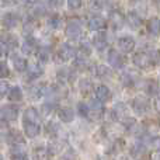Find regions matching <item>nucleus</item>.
<instances>
[{"instance_id":"obj_1","label":"nucleus","mask_w":160,"mask_h":160,"mask_svg":"<svg viewBox=\"0 0 160 160\" xmlns=\"http://www.w3.org/2000/svg\"><path fill=\"white\" fill-rule=\"evenodd\" d=\"M132 61H133V63H135V66L141 68V69H149V68L153 66L150 55L146 51H139V52L133 53Z\"/></svg>"},{"instance_id":"obj_2","label":"nucleus","mask_w":160,"mask_h":160,"mask_svg":"<svg viewBox=\"0 0 160 160\" xmlns=\"http://www.w3.org/2000/svg\"><path fill=\"white\" fill-rule=\"evenodd\" d=\"M65 34H66L68 38L70 39H76L80 37L82 34V22L78 18H72L68 21L66 28H65Z\"/></svg>"},{"instance_id":"obj_3","label":"nucleus","mask_w":160,"mask_h":160,"mask_svg":"<svg viewBox=\"0 0 160 160\" xmlns=\"http://www.w3.org/2000/svg\"><path fill=\"white\" fill-rule=\"evenodd\" d=\"M149 105H150V102L146 96H136L132 101V108L138 115L146 114L148 110H149Z\"/></svg>"},{"instance_id":"obj_4","label":"nucleus","mask_w":160,"mask_h":160,"mask_svg":"<svg viewBox=\"0 0 160 160\" xmlns=\"http://www.w3.org/2000/svg\"><path fill=\"white\" fill-rule=\"evenodd\" d=\"M76 56V51L69 44H63L56 51V59L59 62H69Z\"/></svg>"},{"instance_id":"obj_5","label":"nucleus","mask_w":160,"mask_h":160,"mask_svg":"<svg viewBox=\"0 0 160 160\" xmlns=\"http://www.w3.org/2000/svg\"><path fill=\"white\" fill-rule=\"evenodd\" d=\"M107 62L110 66H112L114 69H121L125 63V59L118 51L115 49H110L107 53Z\"/></svg>"},{"instance_id":"obj_6","label":"nucleus","mask_w":160,"mask_h":160,"mask_svg":"<svg viewBox=\"0 0 160 160\" xmlns=\"http://www.w3.org/2000/svg\"><path fill=\"white\" fill-rule=\"evenodd\" d=\"M22 129H24V133L27 138L34 139L41 133V127H39L38 122L34 121H24L22 122Z\"/></svg>"},{"instance_id":"obj_7","label":"nucleus","mask_w":160,"mask_h":160,"mask_svg":"<svg viewBox=\"0 0 160 160\" xmlns=\"http://www.w3.org/2000/svg\"><path fill=\"white\" fill-rule=\"evenodd\" d=\"M18 107L14 104H7L4 107H2V117L6 121H16L18 118Z\"/></svg>"},{"instance_id":"obj_8","label":"nucleus","mask_w":160,"mask_h":160,"mask_svg":"<svg viewBox=\"0 0 160 160\" xmlns=\"http://www.w3.org/2000/svg\"><path fill=\"white\" fill-rule=\"evenodd\" d=\"M117 45H118L119 51L124 53H129L132 52L133 49H135V39L132 38V37H121V38L118 39V42H117Z\"/></svg>"},{"instance_id":"obj_9","label":"nucleus","mask_w":160,"mask_h":160,"mask_svg":"<svg viewBox=\"0 0 160 160\" xmlns=\"http://www.w3.org/2000/svg\"><path fill=\"white\" fill-rule=\"evenodd\" d=\"M131 156L135 160H148L149 158V152H148L146 146L142 143H135L131 148Z\"/></svg>"},{"instance_id":"obj_10","label":"nucleus","mask_w":160,"mask_h":160,"mask_svg":"<svg viewBox=\"0 0 160 160\" xmlns=\"http://www.w3.org/2000/svg\"><path fill=\"white\" fill-rule=\"evenodd\" d=\"M20 22V17L16 13H6L2 18V24L4 28L11 30V28H16Z\"/></svg>"},{"instance_id":"obj_11","label":"nucleus","mask_w":160,"mask_h":160,"mask_svg":"<svg viewBox=\"0 0 160 160\" xmlns=\"http://www.w3.org/2000/svg\"><path fill=\"white\" fill-rule=\"evenodd\" d=\"M108 22H110V25L114 30H119V28H122V25H124V22H125V17L122 16V13L118 10L111 11Z\"/></svg>"},{"instance_id":"obj_12","label":"nucleus","mask_w":160,"mask_h":160,"mask_svg":"<svg viewBox=\"0 0 160 160\" xmlns=\"http://www.w3.org/2000/svg\"><path fill=\"white\" fill-rule=\"evenodd\" d=\"M94 94H96V98L100 100L101 102H107L111 100V90L104 84L97 86V87L94 88Z\"/></svg>"},{"instance_id":"obj_13","label":"nucleus","mask_w":160,"mask_h":160,"mask_svg":"<svg viewBox=\"0 0 160 160\" xmlns=\"http://www.w3.org/2000/svg\"><path fill=\"white\" fill-rule=\"evenodd\" d=\"M107 27V21L101 16H94L88 20V28L91 31H102Z\"/></svg>"},{"instance_id":"obj_14","label":"nucleus","mask_w":160,"mask_h":160,"mask_svg":"<svg viewBox=\"0 0 160 160\" xmlns=\"http://www.w3.org/2000/svg\"><path fill=\"white\" fill-rule=\"evenodd\" d=\"M112 114H114V117L121 122L127 121V119L129 118V117H128V108L125 107V104H122V102H118V104L114 105Z\"/></svg>"},{"instance_id":"obj_15","label":"nucleus","mask_w":160,"mask_h":160,"mask_svg":"<svg viewBox=\"0 0 160 160\" xmlns=\"http://www.w3.org/2000/svg\"><path fill=\"white\" fill-rule=\"evenodd\" d=\"M11 62H13V66L17 72H25V70L28 69V62L20 55L13 53V55H11Z\"/></svg>"},{"instance_id":"obj_16","label":"nucleus","mask_w":160,"mask_h":160,"mask_svg":"<svg viewBox=\"0 0 160 160\" xmlns=\"http://www.w3.org/2000/svg\"><path fill=\"white\" fill-rule=\"evenodd\" d=\"M58 117L62 122L68 124V122H72L73 118H75V111L69 107H63V108H59L58 111Z\"/></svg>"},{"instance_id":"obj_17","label":"nucleus","mask_w":160,"mask_h":160,"mask_svg":"<svg viewBox=\"0 0 160 160\" xmlns=\"http://www.w3.org/2000/svg\"><path fill=\"white\" fill-rule=\"evenodd\" d=\"M127 22H128V25H129L131 28L138 30V28L142 25V18H141V16H139L136 11H129L128 16H127Z\"/></svg>"},{"instance_id":"obj_18","label":"nucleus","mask_w":160,"mask_h":160,"mask_svg":"<svg viewBox=\"0 0 160 160\" xmlns=\"http://www.w3.org/2000/svg\"><path fill=\"white\" fill-rule=\"evenodd\" d=\"M148 32L152 37H159L160 35V20L158 17H152V18L148 21Z\"/></svg>"},{"instance_id":"obj_19","label":"nucleus","mask_w":160,"mask_h":160,"mask_svg":"<svg viewBox=\"0 0 160 160\" xmlns=\"http://www.w3.org/2000/svg\"><path fill=\"white\" fill-rule=\"evenodd\" d=\"M93 44H94V47H96L98 51L105 49V48H107V44H108L105 32H102V31H97V35L94 37Z\"/></svg>"},{"instance_id":"obj_20","label":"nucleus","mask_w":160,"mask_h":160,"mask_svg":"<svg viewBox=\"0 0 160 160\" xmlns=\"http://www.w3.org/2000/svg\"><path fill=\"white\" fill-rule=\"evenodd\" d=\"M8 100L10 101H13V102H18V101H21L22 100V90H21V87H18V86H14V87H11L10 88V91H8Z\"/></svg>"},{"instance_id":"obj_21","label":"nucleus","mask_w":160,"mask_h":160,"mask_svg":"<svg viewBox=\"0 0 160 160\" xmlns=\"http://www.w3.org/2000/svg\"><path fill=\"white\" fill-rule=\"evenodd\" d=\"M37 58H38V62L42 65L48 63L51 59V49L48 47H42L38 49V53H37Z\"/></svg>"},{"instance_id":"obj_22","label":"nucleus","mask_w":160,"mask_h":160,"mask_svg":"<svg viewBox=\"0 0 160 160\" xmlns=\"http://www.w3.org/2000/svg\"><path fill=\"white\" fill-rule=\"evenodd\" d=\"M35 48H37L35 39H34L32 37H28V38L24 41V44H22L21 51L25 53V55H30V53H32L34 51H35Z\"/></svg>"},{"instance_id":"obj_23","label":"nucleus","mask_w":160,"mask_h":160,"mask_svg":"<svg viewBox=\"0 0 160 160\" xmlns=\"http://www.w3.org/2000/svg\"><path fill=\"white\" fill-rule=\"evenodd\" d=\"M51 155H52V153H51L49 150L44 149V148H39V149L34 150L32 158H34V160H49Z\"/></svg>"},{"instance_id":"obj_24","label":"nucleus","mask_w":160,"mask_h":160,"mask_svg":"<svg viewBox=\"0 0 160 160\" xmlns=\"http://www.w3.org/2000/svg\"><path fill=\"white\" fill-rule=\"evenodd\" d=\"M24 121H34V122H37V119H38V111L35 110V108H32V107H30V108H27V110L24 111Z\"/></svg>"},{"instance_id":"obj_25","label":"nucleus","mask_w":160,"mask_h":160,"mask_svg":"<svg viewBox=\"0 0 160 160\" xmlns=\"http://www.w3.org/2000/svg\"><path fill=\"white\" fill-rule=\"evenodd\" d=\"M146 91L149 96H158L159 94V86H158V82L156 80H148L146 83Z\"/></svg>"},{"instance_id":"obj_26","label":"nucleus","mask_w":160,"mask_h":160,"mask_svg":"<svg viewBox=\"0 0 160 160\" xmlns=\"http://www.w3.org/2000/svg\"><path fill=\"white\" fill-rule=\"evenodd\" d=\"M111 75V72L108 70L107 66H104V65H98V66L96 68V76L97 78H108V76Z\"/></svg>"},{"instance_id":"obj_27","label":"nucleus","mask_w":160,"mask_h":160,"mask_svg":"<svg viewBox=\"0 0 160 160\" xmlns=\"http://www.w3.org/2000/svg\"><path fill=\"white\" fill-rule=\"evenodd\" d=\"M10 76V68L7 62L0 61V79H7Z\"/></svg>"},{"instance_id":"obj_28","label":"nucleus","mask_w":160,"mask_h":160,"mask_svg":"<svg viewBox=\"0 0 160 160\" xmlns=\"http://www.w3.org/2000/svg\"><path fill=\"white\" fill-rule=\"evenodd\" d=\"M41 73H42L41 68L37 66V65H34V66H31L30 70H28V79H30V80L37 79V78H39V75H41Z\"/></svg>"},{"instance_id":"obj_29","label":"nucleus","mask_w":160,"mask_h":160,"mask_svg":"<svg viewBox=\"0 0 160 160\" xmlns=\"http://www.w3.org/2000/svg\"><path fill=\"white\" fill-rule=\"evenodd\" d=\"M90 53H91L90 47H88V45L82 44V47L79 48V52H78V56H79V58H87V56H90Z\"/></svg>"},{"instance_id":"obj_30","label":"nucleus","mask_w":160,"mask_h":160,"mask_svg":"<svg viewBox=\"0 0 160 160\" xmlns=\"http://www.w3.org/2000/svg\"><path fill=\"white\" fill-rule=\"evenodd\" d=\"M149 55H150V59H152L153 66H156V65L160 62V51L159 49H152V51H149Z\"/></svg>"},{"instance_id":"obj_31","label":"nucleus","mask_w":160,"mask_h":160,"mask_svg":"<svg viewBox=\"0 0 160 160\" xmlns=\"http://www.w3.org/2000/svg\"><path fill=\"white\" fill-rule=\"evenodd\" d=\"M10 91V84L6 82H0V98H4Z\"/></svg>"},{"instance_id":"obj_32","label":"nucleus","mask_w":160,"mask_h":160,"mask_svg":"<svg viewBox=\"0 0 160 160\" xmlns=\"http://www.w3.org/2000/svg\"><path fill=\"white\" fill-rule=\"evenodd\" d=\"M3 37H4L3 39H4V42L7 44V47L8 45H10V47H16L17 45V38L14 35H11V34H4Z\"/></svg>"},{"instance_id":"obj_33","label":"nucleus","mask_w":160,"mask_h":160,"mask_svg":"<svg viewBox=\"0 0 160 160\" xmlns=\"http://www.w3.org/2000/svg\"><path fill=\"white\" fill-rule=\"evenodd\" d=\"M59 131V127L58 124H55V122H48L47 124V132L49 133V135H56V132Z\"/></svg>"},{"instance_id":"obj_34","label":"nucleus","mask_w":160,"mask_h":160,"mask_svg":"<svg viewBox=\"0 0 160 160\" xmlns=\"http://www.w3.org/2000/svg\"><path fill=\"white\" fill-rule=\"evenodd\" d=\"M82 0H68V7L70 10H79L82 7Z\"/></svg>"},{"instance_id":"obj_35","label":"nucleus","mask_w":160,"mask_h":160,"mask_svg":"<svg viewBox=\"0 0 160 160\" xmlns=\"http://www.w3.org/2000/svg\"><path fill=\"white\" fill-rule=\"evenodd\" d=\"M48 25H49L51 28H58L59 25H61V18H59L58 16L51 17V18L48 20Z\"/></svg>"},{"instance_id":"obj_36","label":"nucleus","mask_w":160,"mask_h":160,"mask_svg":"<svg viewBox=\"0 0 160 160\" xmlns=\"http://www.w3.org/2000/svg\"><path fill=\"white\" fill-rule=\"evenodd\" d=\"M145 127H146V131H149V132H155V131L159 129V124H153L152 119L145 122Z\"/></svg>"},{"instance_id":"obj_37","label":"nucleus","mask_w":160,"mask_h":160,"mask_svg":"<svg viewBox=\"0 0 160 160\" xmlns=\"http://www.w3.org/2000/svg\"><path fill=\"white\" fill-rule=\"evenodd\" d=\"M52 111H53V107L51 104H44V105H42V108H41L42 115H49Z\"/></svg>"},{"instance_id":"obj_38","label":"nucleus","mask_w":160,"mask_h":160,"mask_svg":"<svg viewBox=\"0 0 160 160\" xmlns=\"http://www.w3.org/2000/svg\"><path fill=\"white\" fill-rule=\"evenodd\" d=\"M101 7H102L101 0H91V3H90L91 10H101Z\"/></svg>"},{"instance_id":"obj_39","label":"nucleus","mask_w":160,"mask_h":160,"mask_svg":"<svg viewBox=\"0 0 160 160\" xmlns=\"http://www.w3.org/2000/svg\"><path fill=\"white\" fill-rule=\"evenodd\" d=\"M48 2H49V6L52 8H59V7H62V6H63L65 0H48Z\"/></svg>"},{"instance_id":"obj_40","label":"nucleus","mask_w":160,"mask_h":160,"mask_svg":"<svg viewBox=\"0 0 160 160\" xmlns=\"http://www.w3.org/2000/svg\"><path fill=\"white\" fill-rule=\"evenodd\" d=\"M78 107H79V112L82 114L83 117H87V114H88V105H86V104H83V102H80Z\"/></svg>"},{"instance_id":"obj_41","label":"nucleus","mask_w":160,"mask_h":160,"mask_svg":"<svg viewBox=\"0 0 160 160\" xmlns=\"http://www.w3.org/2000/svg\"><path fill=\"white\" fill-rule=\"evenodd\" d=\"M11 160H28V156L25 155L24 152H20V153H14Z\"/></svg>"},{"instance_id":"obj_42","label":"nucleus","mask_w":160,"mask_h":160,"mask_svg":"<svg viewBox=\"0 0 160 160\" xmlns=\"http://www.w3.org/2000/svg\"><path fill=\"white\" fill-rule=\"evenodd\" d=\"M7 44L6 42H3V41H0V58L2 56H4L6 53H7Z\"/></svg>"},{"instance_id":"obj_43","label":"nucleus","mask_w":160,"mask_h":160,"mask_svg":"<svg viewBox=\"0 0 160 160\" xmlns=\"http://www.w3.org/2000/svg\"><path fill=\"white\" fill-rule=\"evenodd\" d=\"M152 146L155 148L156 150H160V138H156L152 141Z\"/></svg>"},{"instance_id":"obj_44","label":"nucleus","mask_w":160,"mask_h":160,"mask_svg":"<svg viewBox=\"0 0 160 160\" xmlns=\"http://www.w3.org/2000/svg\"><path fill=\"white\" fill-rule=\"evenodd\" d=\"M155 108H156L158 112H160V96H158L156 100H155Z\"/></svg>"},{"instance_id":"obj_45","label":"nucleus","mask_w":160,"mask_h":160,"mask_svg":"<svg viewBox=\"0 0 160 160\" xmlns=\"http://www.w3.org/2000/svg\"><path fill=\"white\" fill-rule=\"evenodd\" d=\"M152 160H160V152H156L152 155Z\"/></svg>"},{"instance_id":"obj_46","label":"nucleus","mask_w":160,"mask_h":160,"mask_svg":"<svg viewBox=\"0 0 160 160\" xmlns=\"http://www.w3.org/2000/svg\"><path fill=\"white\" fill-rule=\"evenodd\" d=\"M0 160H3V158H2V155H0Z\"/></svg>"}]
</instances>
